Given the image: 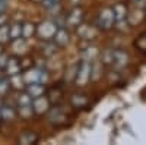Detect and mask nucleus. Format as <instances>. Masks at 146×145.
Segmentation results:
<instances>
[{
	"label": "nucleus",
	"mask_w": 146,
	"mask_h": 145,
	"mask_svg": "<svg viewBox=\"0 0 146 145\" xmlns=\"http://www.w3.org/2000/svg\"><path fill=\"white\" fill-rule=\"evenodd\" d=\"M27 92L32 97V98L40 97V95H44V92H45V84H41V82L29 84V85H27Z\"/></svg>",
	"instance_id": "14"
},
{
	"label": "nucleus",
	"mask_w": 146,
	"mask_h": 145,
	"mask_svg": "<svg viewBox=\"0 0 146 145\" xmlns=\"http://www.w3.org/2000/svg\"><path fill=\"white\" fill-rule=\"evenodd\" d=\"M113 12H114V25L117 29L123 31L126 29V27L129 25L127 22V13H129V7L126 6V3H117L113 6Z\"/></svg>",
	"instance_id": "2"
},
{
	"label": "nucleus",
	"mask_w": 146,
	"mask_h": 145,
	"mask_svg": "<svg viewBox=\"0 0 146 145\" xmlns=\"http://www.w3.org/2000/svg\"><path fill=\"white\" fill-rule=\"evenodd\" d=\"M143 19H145V15H143V12H142L140 7L129 10V13H127V22H129V25H137V23L143 22Z\"/></svg>",
	"instance_id": "12"
},
{
	"label": "nucleus",
	"mask_w": 146,
	"mask_h": 145,
	"mask_svg": "<svg viewBox=\"0 0 146 145\" xmlns=\"http://www.w3.org/2000/svg\"><path fill=\"white\" fill-rule=\"evenodd\" d=\"M23 81H25L27 85L34 84V82L45 84L48 81V74H47V70H44L41 67H34V69H29L27 74L23 75Z\"/></svg>",
	"instance_id": "5"
},
{
	"label": "nucleus",
	"mask_w": 146,
	"mask_h": 145,
	"mask_svg": "<svg viewBox=\"0 0 146 145\" xmlns=\"http://www.w3.org/2000/svg\"><path fill=\"white\" fill-rule=\"evenodd\" d=\"M131 3L135 5L136 7H140V9L146 7V0H131Z\"/></svg>",
	"instance_id": "32"
},
{
	"label": "nucleus",
	"mask_w": 146,
	"mask_h": 145,
	"mask_svg": "<svg viewBox=\"0 0 146 145\" xmlns=\"http://www.w3.org/2000/svg\"><path fill=\"white\" fill-rule=\"evenodd\" d=\"M96 25L101 31H110L114 27V12L113 7H104L100 10L98 19H96Z\"/></svg>",
	"instance_id": "3"
},
{
	"label": "nucleus",
	"mask_w": 146,
	"mask_h": 145,
	"mask_svg": "<svg viewBox=\"0 0 146 145\" xmlns=\"http://www.w3.org/2000/svg\"><path fill=\"white\" fill-rule=\"evenodd\" d=\"M32 2H35V3H41L42 0H32Z\"/></svg>",
	"instance_id": "34"
},
{
	"label": "nucleus",
	"mask_w": 146,
	"mask_h": 145,
	"mask_svg": "<svg viewBox=\"0 0 146 145\" xmlns=\"http://www.w3.org/2000/svg\"><path fill=\"white\" fill-rule=\"evenodd\" d=\"M0 116H2L3 120H13L16 116V112L10 106H0Z\"/></svg>",
	"instance_id": "18"
},
{
	"label": "nucleus",
	"mask_w": 146,
	"mask_h": 145,
	"mask_svg": "<svg viewBox=\"0 0 146 145\" xmlns=\"http://www.w3.org/2000/svg\"><path fill=\"white\" fill-rule=\"evenodd\" d=\"M31 103H32V97L28 92L19 95V98H18V104L19 106H25V104H31Z\"/></svg>",
	"instance_id": "27"
},
{
	"label": "nucleus",
	"mask_w": 146,
	"mask_h": 145,
	"mask_svg": "<svg viewBox=\"0 0 146 145\" xmlns=\"http://www.w3.org/2000/svg\"><path fill=\"white\" fill-rule=\"evenodd\" d=\"M78 29V34L79 37L83 38V40H92L96 37V29L94 27H89V25H85V23L82 22L80 25L76 28Z\"/></svg>",
	"instance_id": "10"
},
{
	"label": "nucleus",
	"mask_w": 146,
	"mask_h": 145,
	"mask_svg": "<svg viewBox=\"0 0 146 145\" xmlns=\"http://www.w3.org/2000/svg\"><path fill=\"white\" fill-rule=\"evenodd\" d=\"M91 70H92V63L86 62V60H82L76 67V75H75V84L78 87H83L86 85L91 79Z\"/></svg>",
	"instance_id": "1"
},
{
	"label": "nucleus",
	"mask_w": 146,
	"mask_h": 145,
	"mask_svg": "<svg viewBox=\"0 0 146 145\" xmlns=\"http://www.w3.org/2000/svg\"><path fill=\"white\" fill-rule=\"evenodd\" d=\"M12 47H13V50L16 54H23V53H27V40L25 38H18V40H13V44H12Z\"/></svg>",
	"instance_id": "17"
},
{
	"label": "nucleus",
	"mask_w": 146,
	"mask_h": 145,
	"mask_svg": "<svg viewBox=\"0 0 146 145\" xmlns=\"http://www.w3.org/2000/svg\"><path fill=\"white\" fill-rule=\"evenodd\" d=\"M9 84H10V87H13L16 90H22V88H25V85H27L25 81H23V76H21V74L9 76Z\"/></svg>",
	"instance_id": "19"
},
{
	"label": "nucleus",
	"mask_w": 146,
	"mask_h": 145,
	"mask_svg": "<svg viewBox=\"0 0 146 145\" xmlns=\"http://www.w3.org/2000/svg\"><path fill=\"white\" fill-rule=\"evenodd\" d=\"M82 56H83V60L92 63V62H95L96 56H98V48H96V47H88L86 50H83Z\"/></svg>",
	"instance_id": "21"
},
{
	"label": "nucleus",
	"mask_w": 146,
	"mask_h": 145,
	"mask_svg": "<svg viewBox=\"0 0 146 145\" xmlns=\"http://www.w3.org/2000/svg\"><path fill=\"white\" fill-rule=\"evenodd\" d=\"M135 45L139 48L140 51L146 53V35H140V37L135 41Z\"/></svg>",
	"instance_id": "26"
},
{
	"label": "nucleus",
	"mask_w": 146,
	"mask_h": 145,
	"mask_svg": "<svg viewBox=\"0 0 146 145\" xmlns=\"http://www.w3.org/2000/svg\"><path fill=\"white\" fill-rule=\"evenodd\" d=\"M9 6V0H0V13H5Z\"/></svg>",
	"instance_id": "31"
},
{
	"label": "nucleus",
	"mask_w": 146,
	"mask_h": 145,
	"mask_svg": "<svg viewBox=\"0 0 146 145\" xmlns=\"http://www.w3.org/2000/svg\"><path fill=\"white\" fill-rule=\"evenodd\" d=\"M5 70H6V75H7V76H13V75L21 74L22 65H21V62H19V59H18V57H9Z\"/></svg>",
	"instance_id": "9"
},
{
	"label": "nucleus",
	"mask_w": 146,
	"mask_h": 145,
	"mask_svg": "<svg viewBox=\"0 0 146 145\" xmlns=\"http://www.w3.org/2000/svg\"><path fill=\"white\" fill-rule=\"evenodd\" d=\"M7 60H9V56L7 54L0 53V70H5V67L7 65Z\"/></svg>",
	"instance_id": "30"
},
{
	"label": "nucleus",
	"mask_w": 146,
	"mask_h": 145,
	"mask_svg": "<svg viewBox=\"0 0 146 145\" xmlns=\"http://www.w3.org/2000/svg\"><path fill=\"white\" fill-rule=\"evenodd\" d=\"M60 0H42L41 5L45 7V9H54L56 6H58Z\"/></svg>",
	"instance_id": "28"
},
{
	"label": "nucleus",
	"mask_w": 146,
	"mask_h": 145,
	"mask_svg": "<svg viewBox=\"0 0 146 145\" xmlns=\"http://www.w3.org/2000/svg\"><path fill=\"white\" fill-rule=\"evenodd\" d=\"M32 108H34V113L35 114H44L48 112L50 108V100L44 95H40V97H35L32 98Z\"/></svg>",
	"instance_id": "8"
},
{
	"label": "nucleus",
	"mask_w": 146,
	"mask_h": 145,
	"mask_svg": "<svg viewBox=\"0 0 146 145\" xmlns=\"http://www.w3.org/2000/svg\"><path fill=\"white\" fill-rule=\"evenodd\" d=\"M10 88V84H9V79H6L5 76H0V95H3L9 91Z\"/></svg>",
	"instance_id": "25"
},
{
	"label": "nucleus",
	"mask_w": 146,
	"mask_h": 145,
	"mask_svg": "<svg viewBox=\"0 0 146 145\" xmlns=\"http://www.w3.org/2000/svg\"><path fill=\"white\" fill-rule=\"evenodd\" d=\"M53 43H54L57 47H64V45H67V43H69V32H67L64 28H58L57 32L54 34V37H53Z\"/></svg>",
	"instance_id": "11"
},
{
	"label": "nucleus",
	"mask_w": 146,
	"mask_h": 145,
	"mask_svg": "<svg viewBox=\"0 0 146 145\" xmlns=\"http://www.w3.org/2000/svg\"><path fill=\"white\" fill-rule=\"evenodd\" d=\"M0 117H2V116H0Z\"/></svg>",
	"instance_id": "37"
},
{
	"label": "nucleus",
	"mask_w": 146,
	"mask_h": 145,
	"mask_svg": "<svg viewBox=\"0 0 146 145\" xmlns=\"http://www.w3.org/2000/svg\"><path fill=\"white\" fill-rule=\"evenodd\" d=\"M127 65H129V54L123 50H113L111 66L115 70H123Z\"/></svg>",
	"instance_id": "7"
},
{
	"label": "nucleus",
	"mask_w": 146,
	"mask_h": 145,
	"mask_svg": "<svg viewBox=\"0 0 146 145\" xmlns=\"http://www.w3.org/2000/svg\"><path fill=\"white\" fill-rule=\"evenodd\" d=\"M9 41H10L9 25H7V23H3V25H0V44H6Z\"/></svg>",
	"instance_id": "23"
},
{
	"label": "nucleus",
	"mask_w": 146,
	"mask_h": 145,
	"mask_svg": "<svg viewBox=\"0 0 146 145\" xmlns=\"http://www.w3.org/2000/svg\"><path fill=\"white\" fill-rule=\"evenodd\" d=\"M58 29V25L53 21H44L40 27H36V34H38V37L44 41H50L53 40L54 34L57 32Z\"/></svg>",
	"instance_id": "4"
},
{
	"label": "nucleus",
	"mask_w": 146,
	"mask_h": 145,
	"mask_svg": "<svg viewBox=\"0 0 146 145\" xmlns=\"http://www.w3.org/2000/svg\"><path fill=\"white\" fill-rule=\"evenodd\" d=\"M19 142L23 145H31V144H36L38 142V135L34 134L31 130H25L23 134L19 136Z\"/></svg>",
	"instance_id": "15"
},
{
	"label": "nucleus",
	"mask_w": 146,
	"mask_h": 145,
	"mask_svg": "<svg viewBox=\"0 0 146 145\" xmlns=\"http://www.w3.org/2000/svg\"><path fill=\"white\" fill-rule=\"evenodd\" d=\"M83 18H85V10L79 6L73 7L69 15L66 16V25L70 27V28H78L80 23L83 22Z\"/></svg>",
	"instance_id": "6"
},
{
	"label": "nucleus",
	"mask_w": 146,
	"mask_h": 145,
	"mask_svg": "<svg viewBox=\"0 0 146 145\" xmlns=\"http://www.w3.org/2000/svg\"><path fill=\"white\" fill-rule=\"evenodd\" d=\"M50 120H51V123L60 125V123H63L64 120H66V116L60 112V110H53L51 114H50Z\"/></svg>",
	"instance_id": "24"
},
{
	"label": "nucleus",
	"mask_w": 146,
	"mask_h": 145,
	"mask_svg": "<svg viewBox=\"0 0 146 145\" xmlns=\"http://www.w3.org/2000/svg\"><path fill=\"white\" fill-rule=\"evenodd\" d=\"M18 114L23 119H29L34 114V108L32 104H25V106H19L18 107Z\"/></svg>",
	"instance_id": "22"
},
{
	"label": "nucleus",
	"mask_w": 146,
	"mask_h": 145,
	"mask_svg": "<svg viewBox=\"0 0 146 145\" xmlns=\"http://www.w3.org/2000/svg\"><path fill=\"white\" fill-rule=\"evenodd\" d=\"M111 60H113V50H105L102 54L104 65H111Z\"/></svg>",
	"instance_id": "29"
},
{
	"label": "nucleus",
	"mask_w": 146,
	"mask_h": 145,
	"mask_svg": "<svg viewBox=\"0 0 146 145\" xmlns=\"http://www.w3.org/2000/svg\"><path fill=\"white\" fill-rule=\"evenodd\" d=\"M0 53H2V44H0Z\"/></svg>",
	"instance_id": "35"
},
{
	"label": "nucleus",
	"mask_w": 146,
	"mask_h": 145,
	"mask_svg": "<svg viewBox=\"0 0 146 145\" xmlns=\"http://www.w3.org/2000/svg\"><path fill=\"white\" fill-rule=\"evenodd\" d=\"M3 23H6V16L5 13H0V25H3Z\"/></svg>",
	"instance_id": "33"
},
{
	"label": "nucleus",
	"mask_w": 146,
	"mask_h": 145,
	"mask_svg": "<svg viewBox=\"0 0 146 145\" xmlns=\"http://www.w3.org/2000/svg\"><path fill=\"white\" fill-rule=\"evenodd\" d=\"M70 103L73 107H76V108H82L85 106H88L89 103V98H88V95L86 94H82V92H76V94H73L70 97Z\"/></svg>",
	"instance_id": "13"
},
{
	"label": "nucleus",
	"mask_w": 146,
	"mask_h": 145,
	"mask_svg": "<svg viewBox=\"0 0 146 145\" xmlns=\"http://www.w3.org/2000/svg\"><path fill=\"white\" fill-rule=\"evenodd\" d=\"M35 34H36V27L34 25V23L27 22V23H23V25H22V38L29 40V38L34 37Z\"/></svg>",
	"instance_id": "16"
},
{
	"label": "nucleus",
	"mask_w": 146,
	"mask_h": 145,
	"mask_svg": "<svg viewBox=\"0 0 146 145\" xmlns=\"http://www.w3.org/2000/svg\"><path fill=\"white\" fill-rule=\"evenodd\" d=\"M9 37H10V41L22 37V25L21 23H13V25L9 27Z\"/></svg>",
	"instance_id": "20"
},
{
	"label": "nucleus",
	"mask_w": 146,
	"mask_h": 145,
	"mask_svg": "<svg viewBox=\"0 0 146 145\" xmlns=\"http://www.w3.org/2000/svg\"><path fill=\"white\" fill-rule=\"evenodd\" d=\"M0 106H2V101H0Z\"/></svg>",
	"instance_id": "36"
}]
</instances>
